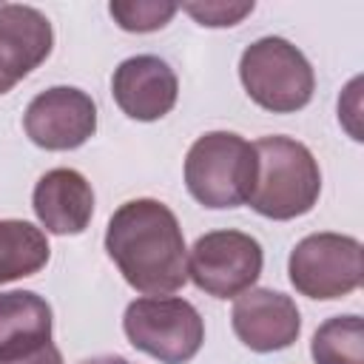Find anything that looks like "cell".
<instances>
[{"instance_id": "1", "label": "cell", "mask_w": 364, "mask_h": 364, "mask_svg": "<svg viewBox=\"0 0 364 364\" xmlns=\"http://www.w3.org/2000/svg\"><path fill=\"white\" fill-rule=\"evenodd\" d=\"M105 250L122 279L145 296H171L188 282V247L176 213L159 199L119 205L105 228Z\"/></svg>"}, {"instance_id": "2", "label": "cell", "mask_w": 364, "mask_h": 364, "mask_svg": "<svg viewBox=\"0 0 364 364\" xmlns=\"http://www.w3.org/2000/svg\"><path fill=\"white\" fill-rule=\"evenodd\" d=\"M256 179L250 208L267 219L287 222L313 210L321 193V171L310 148L290 136H262L253 142Z\"/></svg>"}, {"instance_id": "3", "label": "cell", "mask_w": 364, "mask_h": 364, "mask_svg": "<svg viewBox=\"0 0 364 364\" xmlns=\"http://www.w3.org/2000/svg\"><path fill=\"white\" fill-rule=\"evenodd\" d=\"M256 179V154L247 139L233 131H208L185 156L188 193L213 210L247 202Z\"/></svg>"}, {"instance_id": "4", "label": "cell", "mask_w": 364, "mask_h": 364, "mask_svg": "<svg viewBox=\"0 0 364 364\" xmlns=\"http://www.w3.org/2000/svg\"><path fill=\"white\" fill-rule=\"evenodd\" d=\"M239 80L247 97L273 114L301 111L316 91V74L307 57L284 37H262L242 51Z\"/></svg>"}, {"instance_id": "5", "label": "cell", "mask_w": 364, "mask_h": 364, "mask_svg": "<svg viewBox=\"0 0 364 364\" xmlns=\"http://www.w3.org/2000/svg\"><path fill=\"white\" fill-rule=\"evenodd\" d=\"M122 330L136 350L159 364H188L205 341L199 310L179 296H145L131 301L122 316Z\"/></svg>"}, {"instance_id": "6", "label": "cell", "mask_w": 364, "mask_h": 364, "mask_svg": "<svg viewBox=\"0 0 364 364\" xmlns=\"http://www.w3.org/2000/svg\"><path fill=\"white\" fill-rule=\"evenodd\" d=\"M290 284L307 299H344L361 287L364 250L344 233H310L287 259Z\"/></svg>"}, {"instance_id": "7", "label": "cell", "mask_w": 364, "mask_h": 364, "mask_svg": "<svg viewBox=\"0 0 364 364\" xmlns=\"http://www.w3.org/2000/svg\"><path fill=\"white\" fill-rule=\"evenodd\" d=\"M262 245L242 230H210L188 253V279L213 299H236L262 276Z\"/></svg>"}, {"instance_id": "8", "label": "cell", "mask_w": 364, "mask_h": 364, "mask_svg": "<svg viewBox=\"0 0 364 364\" xmlns=\"http://www.w3.org/2000/svg\"><path fill=\"white\" fill-rule=\"evenodd\" d=\"M23 128L26 136L46 151H74L94 136L97 105L80 88L54 85L28 102Z\"/></svg>"}, {"instance_id": "9", "label": "cell", "mask_w": 364, "mask_h": 364, "mask_svg": "<svg viewBox=\"0 0 364 364\" xmlns=\"http://www.w3.org/2000/svg\"><path fill=\"white\" fill-rule=\"evenodd\" d=\"M230 324L236 338L253 353L287 350L301 333V316L290 296L270 287H250L236 296Z\"/></svg>"}, {"instance_id": "10", "label": "cell", "mask_w": 364, "mask_h": 364, "mask_svg": "<svg viewBox=\"0 0 364 364\" xmlns=\"http://www.w3.org/2000/svg\"><path fill=\"white\" fill-rule=\"evenodd\" d=\"M111 94L125 117L154 122L171 114L176 105L179 80L165 60L154 54H136L117 65L111 77Z\"/></svg>"}, {"instance_id": "11", "label": "cell", "mask_w": 364, "mask_h": 364, "mask_svg": "<svg viewBox=\"0 0 364 364\" xmlns=\"http://www.w3.org/2000/svg\"><path fill=\"white\" fill-rule=\"evenodd\" d=\"M54 46L48 17L23 3L0 6V94H9L23 77L46 63Z\"/></svg>"}, {"instance_id": "12", "label": "cell", "mask_w": 364, "mask_h": 364, "mask_svg": "<svg viewBox=\"0 0 364 364\" xmlns=\"http://www.w3.org/2000/svg\"><path fill=\"white\" fill-rule=\"evenodd\" d=\"M31 208L48 233L77 236L94 216V191L80 171L54 168L37 179Z\"/></svg>"}, {"instance_id": "13", "label": "cell", "mask_w": 364, "mask_h": 364, "mask_svg": "<svg viewBox=\"0 0 364 364\" xmlns=\"http://www.w3.org/2000/svg\"><path fill=\"white\" fill-rule=\"evenodd\" d=\"M51 341V304L34 290L0 293V358L31 353Z\"/></svg>"}, {"instance_id": "14", "label": "cell", "mask_w": 364, "mask_h": 364, "mask_svg": "<svg viewBox=\"0 0 364 364\" xmlns=\"http://www.w3.org/2000/svg\"><path fill=\"white\" fill-rule=\"evenodd\" d=\"M51 256L46 233L23 219H0V284L34 276Z\"/></svg>"}, {"instance_id": "15", "label": "cell", "mask_w": 364, "mask_h": 364, "mask_svg": "<svg viewBox=\"0 0 364 364\" xmlns=\"http://www.w3.org/2000/svg\"><path fill=\"white\" fill-rule=\"evenodd\" d=\"M316 364H364V321L361 316H336L318 324L310 341Z\"/></svg>"}, {"instance_id": "16", "label": "cell", "mask_w": 364, "mask_h": 364, "mask_svg": "<svg viewBox=\"0 0 364 364\" xmlns=\"http://www.w3.org/2000/svg\"><path fill=\"white\" fill-rule=\"evenodd\" d=\"M114 23L125 31H136V34H145V31H159L165 28L173 14L179 11V6L173 3H154V0H114L108 6Z\"/></svg>"}, {"instance_id": "17", "label": "cell", "mask_w": 364, "mask_h": 364, "mask_svg": "<svg viewBox=\"0 0 364 364\" xmlns=\"http://www.w3.org/2000/svg\"><path fill=\"white\" fill-rule=\"evenodd\" d=\"M182 9H185L199 26L225 28V26L242 23V20L253 11V3H185Z\"/></svg>"}, {"instance_id": "18", "label": "cell", "mask_w": 364, "mask_h": 364, "mask_svg": "<svg viewBox=\"0 0 364 364\" xmlns=\"http://www.w3.org/2000/svg\"><path fill=\"white\" fill-rule=\"evenodd\" d=\"M0 364H63V353L48 341L31 353H20V355H9L0 358Z\"/></svg>"}, {"instance_id": "19", "label": "cell", "mask_w": 364, "mask_h": 364, "mask_svg": "<svg viewBox=\"0 0 364 364\" xmlns=\"http://www.w3.org/2000/svg\"><path fill=\"white\" fill-rule=\"evenodd\" d=\"M80 364H134V361H128V358H122V355H94V358L80 361Z\"/></svg>"}]
</instances>
